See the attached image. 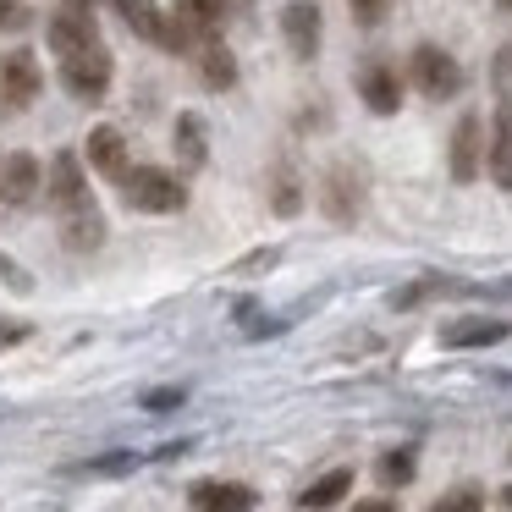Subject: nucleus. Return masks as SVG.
Segmentation results:
<instances>
[{
    "label": "nucleus",
    "mask_w": 512,
    "mask_h": 512,
    "mask_svg": "<svg viewBox=\"0 0 512 512\" xmlns=\"http://www.w3.org/2000/svg\"><path fill=\"white\" fill-rule=\"evenodd\" d=\"M122 193H127V204L144 210V215H177L182 204H188V188L177 182V171H155V166H138Z\"/></svg>",
    "instance_id": "1"
},
{
    "label": "nucleus",
    "mask_w": 512,
    "mask_h": 512,
    "mask_svg": "<svg viewBox=\"0 0 512 512\" xmlns=\"http://www.w3.org/2000/svg\"><path fill=\"white\" fill-rule=\"evenodd\" d=\"M61 83H67L72 100H89V105L105 100V89H111V56H105V45L61 56Z\"/></svg>",
    "instance_id": "2"
},
{
    "label": "nucleus",
    "mask_w": 512,
    "mask_h": 512,
    "mask_svg": "<svg viewBox=\"0 0 512 512\" xmlns=\"http://www.w3.org/2000/svg\"><path fill=\"white\" fill-rule=\"evenodd\" d=\"M408 78L419 83L424 100H452V94L463 89V67H457V61L446 56V50H435V45H419V50H413Z\"/></svg>",
    "instance_id": "3"
},
{
    "label": "nucleus",
    "mask_w": 512,
    "mask_h": 512,
    "mask_svg": "<svg viewBox=\"0 0 512 512\" xmlns=\"http://www.w3.org/2000/svg\"><path fill=\"white\" fill-rule=\"evenodd\" d=\"M111 6H116V17H122V23L133 28L138 39H149V45L177 50V56H182V50H193V39L182 34V28L171 23V17H160L155 6H149V0H111Z\"/></svg>",
    "instance_id": "4"
},
{
    "label": "nucleus",
    "mask_w": 512,
    "mask_h": 512,
    "mask_svg": "<svg viewBox=\"0 0 512 512\" xmlns=\"http://www.w3.org/2000/svg\"><path fill=\"white\" fill-rule=\"evenodd\" d=\"M39 83H45V72H39L34 50H6V56H0V111L34 105Z\"/></svg>",
    "instance_id": "5"
},
{
    "label": "nucleus",
    "mask_w": 512,
    "mask_h": 512,
    "mask_svg": "<svg viewBox=\"0 0 512 512\" xmlns=\"http://www.w3.org/2000/svg\"><path fill=\"white\" fill-rule=\"evenodd\" d=\"M50 204H56V215H78V210H89L94 204V193H89V177H83V166H78V155H56V166H50Z\"/></svg>",
    "instance_id": "6"
},
{
    "label": "nucleus",
    "mask_w": 512,
    "mask_h": 512,
    "mask_svg": "<svg viewBox=\"0 0 512 512\" xmlns=\"http://www.w3.org/2000/svg\"><path fill=\"white\" fill-rule=\"evenodd\" d=\"M89 45H100V34H94V12L89 6H67V0H61V12L50 17V50H56V61L72 56V50H89Z\"/></svg>",
    "instance_id": "7"
},
{
    "label": "nucleus",
    "mask_w": 512,
    "mask_h": 512,
    "mask_svg": "<svg viewBox=\"0 0 512 512\" xmlns=\"http://www.w3.org/2000/svg\"><path fill=\"white\" fill-rule=\"evenodd\" d=\"M485 171V122L474 111L452 127V182H474Z\"/></svg>",
    "instance_id": "8"
},
{
    "label": "nucleus",
    "mask_w": 512,
    "mask_h": 512,
    "mask_svg": "<svg viewBox=\"0 0 512 512\" xmlns=\"http://www.w3.org/2000/svg\"><path fill=\"white\" fill-rule=\"evenodd\" d=\"M89 166L100 171L105 182H122L133 177V166H127V144H122V127H94L89 133Z\"/></svg>",
    "instance_id": "9"
},
{
    "label": "nucleus",
    "mask_w": 512,
    "mask_h": 512,
    "mask_svg": "<svg viewBox=\"0 0 512 512\" xmlns=\"http://www.w3.org/2000/svg\"><path fill=\"white\" fill-rule=\"evenodd\" d=\"M281 34H287L292 56L309 61L314 50H320V6H314V0H292L287 12H281Z\"/></svg>",
    "instance_id": "10"
},
{
    "label": "nucleus",
    "mask_w": 512,
    "mask_h": 512,
    "mask_svg": "<svg viewBox=\"0 0 512 512\" xmlns=\"http://www.w3.org/2000/svg\"><path fill=\"white\" fill-rule=\"evenodd\" d=\"M254 490L232 479H199L193 485V512H254Z\"/></svg>",
    "instance_id": "11"
},
{
    "label": "nucleus",
    "mask_w": 512,
    "mask_h": 512,
    "mask_svg": "<svg viewBox=\"0 0 512 512\" xmlns=\"http://www.w3.org/2000/svg\"><path fill=\"white\" fill-rule=\"evenodd\" d=\"M39 193V160L34 155H6L0 160V204H28Z\"/></svg>",
    "instance_id": "12"
},
{
    "label": "nucleus",
    "mask_w": 512,
    "mask_h": 512,
    "mask_svg": "<svg viewBox=\"0 0 512 512\" xmlns=\"http://www.w3.org/2000/svg\"><path fill=\"white\" fill-rule=\"evenodd\" d=\"M485 171L496 177V188H512V100H501V111H496L490 149H485Z\"/></svg>",
    "instance_id": "13"
},
{
    "label": "nucleus",
    "mask_w": 512,
    "mask_h": 512,
    "mask_svg": "<svg viewBox=\"0 0 512 512\" xmlns=\"http://www.w3.org/2000/svg\"><path fill=\"white\" fill-rule=\"evenodd\" d=\"M358 94H364V105H369L375 116H391V111L402 105V83H397V72L380 67V61L358 72Z\"/></svg>",
    "instance_id": "14"
},
{
    "label": "nucleus",
    "mask_w": 512,
    "mask_h": 512,
    "mask_svg": "<svg viewBox=\"0 0 512 512\" xmlns=\"http://www.w3.org/2000/svg\"><path fill=\"white\" fill-rule=\"evenodd\" d=\"M496 342H507V320H485V314L452 320L441 331V347H496Z\"/></svg>",
    "instance_id": "15"
},
{
    "label": "nucleus",
    "mask_w": 512,
    "mask_h": 512,
    "mask_svg": "<svg viewBox=\"0 0 512 512\" xmlns=\"http://www.w3.org/2000/svg\"><path fill=\"white\" fill-rule=\"evenodd\" d=\"M171 23H177L193 45H199V39H210L215 28H221V0H177Z\"/></svg>",
    "instance_id": "16"
},
{
    "label": "nucleus",
    "mask_w": 512,
    "mask_h": 512,
    "mask_svg": "<svg viewBox=\"0 0 512 512\" xmlns=\"http://www.w3.org/2000/svg\"><path fill=\"white\" fill-rule=\"evenodd\" d=\"M61 237H67L72 254H89V248H100V243H105V215H100V204H89V210H78V215H61Z\"/></svg>",
    "instance_id": "17"
},
{
    "label": "nucleus",
    "mask_w": 512,
    "mask_h": 512,
    "mask_svg": "<svg viewBox=\"0 0 512 512\" xmlns=\"http://www.w3.org/2000/svg\"><path fill=\"white\" fill-rule=\"evenodd\" d=\"M353 490V468H331L325 479H314L309 490L298 496V507H309V512H325V507H336V501Z\"/></svg>",
    "instance_id": "18"
},
{
    "label": "nucleus",
    "mask_w": 512,
    "mask_h": 512,
    "mask_svg": "<svg viewBox=\"0 0 512 512\" xmlns=\"http://www.w3.org/2000/svg\"><path fill=\"white\" fill-rule=\"evenodd\" d=\"M199 72H204V89H232V83H237V56L226 45H215V39H204Z\"/></svg>",
    "instance_id": "19"
},
{
    "label": "nucleus",
    "mask_w": 512,
    "mask_h": 512,
    "mask_svg": "<svg viewBox=\"0 0 512 512\" xmlns=\"http://www.w3.org/2000/svg\"><path fill=\"white\" fill-rule=\"evenodd\" d=\"M177 155L188 166H204V122L199 116H177Z\"/></svg>",
    "instance_id": "20"
},
{
    "label": "nucleus",
    "mask_w": 512,
    "mask_h": 512,
    "mask_svg": "<svg viewBox=\"0 0 512 512\" xmlns=\"http://www.w3.org/2000/svg\"><path fill=\"white\" fill-rule=\"evenodd\" d=\"M347 177H353L347 166H331V215L336 221H353V204H358V193L347 188Z\"/></svg>",
    "instance_id": "21"
},
{
    "label": "nucleus",
    "mask_w": 512,
    "mask_h": 512,
    "mask_svg": "<svg viewBox=\"0 0 512 512\" xmlns=\"http://www.w3.org/2000/svg\"><path fill=\"white\" fill-rule=\"evenodd\" d=\"M375 474H380V485H408V479H413V452H408V446H402V452H386L375 463Z\"/></svg>",
    "instance_id": "22"
},
{
    "label": "nucleus",
    "mask_w": 512,
    "mask_h": 512,
    "mask_svg": "<svg viewBox=\"0 0 512 512\" xmlns=\"http://www.w3.org/2000/svg\"><path fill=\"white\" fill-rule=\"evenodd\" d=\"M479 507H485V496H479L474 485H463V490H446L430 512H479Z\"/></svg>",
    "instance_id": "23"
},
{
    "label": "nucleus",
    "mask_w": 512,
    "mask_h": 512,
    "mask_svg": "<svg viewBox=\"0 0 512 512\" xmlns=\"http://www.w3.org/2000/svg\"><path fill=\"white\" fill-rule=\"evenodd\" d=\"M353 6V23L358 28H380L386 23V12H391V0H347Z\"/></svg>",
    "instance_id": "24"
},
{
    "label": "nucleus",
    "mask_w": 512,
    "mask_h": 512,
    "mask_svg": "<svg viewBox=\"0 0 512 512\" xmlns=\"http://www.w3.org/2000/svg\"><path fill=\"white\" fill-rule=\"evenodd\" d=\"M276 210L281 215H298V177L287 166H276Z\"/></svg>",
    "instance_id": "25"
},
{
    "label": "nucleus",
    "mask_w": 512,
    "mask_h": 512,
    "mask_svg": "<svg viewBox=\"0 0 512 512\" xmlns=\"http://www.w3.org/2000/svg\"><path fill=\"white\" fill-rule=\"evenodd\" d=\"M138 457L133 452H122V457H100V463H83V468H72V474H122V468H133Z\"/></svg>",
    "instance_id": "26"
},
{
    "label": "nucleus",
    "mask_w": 512,
    "mask_h": 512,
    "mask_svg": "<svg viewBox=\"0 0 512 512\" xmlns=\"http://www.w3.org/2000/svg\"><path fill=\"white\" fill-rule=\"evenodd\" d=\"M144 408L149 413H171V408H182V391L177 386H160V391H149V397H144Z\"/></svg>",
    "instance_id": "27"
},
{
    "label": "nucleus",
    "mask_w": 512,
    "mask_h": 512,
    "mask_svg": "<svg viewBox=\"0 0 512 512\" xmlns=\"http://www.w3.org/2000/svg\"><path fill=\"white\" fill-rule=\"evenodd\" d=\"M23 23H28V6H23V0H0V28H6V34H17Z\"/></svg>",
    "instance_id": "28"
},
{
    "label": "nucleus",
    "mask_w": 512,
    "mask_h": 512,
    "mask_svg": "<svg viewBox=\"0 0 512 512\" xmlns=\"http://www.w3.org/2000/svg\"><path fill=\"white\" fill-rule=\"evenodd\" d=\"M353 512H397V501H391V496H369V501H358Z\"/></svg>",
    "instance_id": "29"
},
{
    "label": "nucleus",
    "mask_w": 512,
    "mask_h": 512,
    "mask_svg": "<svg viewBox=\"0 0 512 512\" xmlns=\"http://www.w3.org/2000/svg\"><path fill=\"white\" fill-rule=\"evenodd\" d=\"M23 336H28V325H0V347H6V342H23Z\"/></svg>",
    "instance_id": "30"
},
{
    "label": "nucleus",
    "mask_w": 512,
    "mask_h": 512,
    "mask_svg": "<svg viewBox=\"0 0 512 512\" xmlns=\"http://www.w3.org/2000/svg\"><path fill=\"white\" fill-rule=\"evenodd\" d=\"M501 501H507V507H512V485H507V490H501Z\"/></svg>",
    "instance_id": "31"
},
{
    "label": "nucleus",
    "mask_w": 512,
    "mask_h": 512,
    "mask_svg": "<svg viewBox=\"0 0 512 512\" xmlns=\"http://www.w3.org/2000/svg\"><path fill=\"white\" fill-rule=\"evenodd\" d=\"M496 6H501V12H512V0H496Z\"/></svg>",
    "instance_id": "32"
}]
</instances>
